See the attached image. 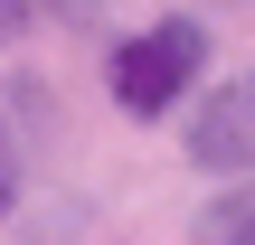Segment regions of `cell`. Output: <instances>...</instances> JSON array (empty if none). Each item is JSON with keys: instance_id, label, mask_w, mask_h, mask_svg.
I'll return each mask as SVG.
<instances>
[{"instance_id": "5", "label": "cell", "mask_w": 255, "mask_h": 245, "mask_svg": "<svg viewBox=\"0 0 255 245\" xmlns=\"http://www.w3.org/2000/svg\"><path fill=\"white\" fill-rule=\"evenodd\" d=\"M9 198H19V142H9V123H0V217H9Z\"/></svg>"}, {"instance_id": "2", "label": "cell", "mask_w": 255, "mask_h": 245, "mask_svg": "<svg viewBox=\"0 0 255 245\" xmlns=\"http://www.w3.org/2000/svg\"><path fill=\"white\" fill-rule=\"evenodd\" d=\"M189 151H199L208 170H255V94H246V85L208 94V113H199V132H189Z\"/></svg>"}, {"instance_id": "3", "label": "cell", "mask_w": 255, "mask_h": 245, "mask_svg": "<svg viewBox=\"0 0 255 245\" xmlns=\"http://www.w3.org/2000/svg\"><path fill=\"white\" fill-rule=\"evenodd\" d=\"M189 245H255V179H246V189H227V198L189 227Z\"/></svg>"}, {"instance_id": "4", "label": "cell", "mask_w": 255, "mask_h": 245, "mask_svg": "<svg viewBox=\"0 0 255 245\" xmlns=\"http://www.w3.org/2000/svg\"><path fill=\"white\" fill-rule=\"evenodd\" d=\"M66 9H85V0H0V38H28L38 19H66Z\"/></svg>"}, {"instance_id": "1", "label": "cell", "mask_w": 255, "mask_h": 245, "mask_svg": "<svg viewBox=\"0 0 255 245\" xmlns=\"http://www.w3.org/2000/svg\"><path fill=\"white\" fill-rule=\"evenodd\" d=\"M199 66H208V28H199V19H161V28H142V38L114 47L104 85H114V104H123L132 123H161V113L189 104Z\"/></svg>"}, {"instance_id": "6", "label": "cell", "mask_w": 255, "mask_h": 245, "mask_svg": "<svg viewBox=\"0 0 255 245\" xmlns=\"http://www.w3.org/2000/svg\"><path fill=\"white\" fill-rule=\"evenodd\" d=\"M246 94H255V76H246Z\"/></svg>"}]
</instances>
